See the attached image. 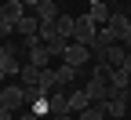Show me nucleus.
<instances>
[{
	"label": "nucleus",
	"instance_id": "obj_1",
	"mask_svg": "<svg viewBox=\"0 0 131 120\" xmlns=\"http://www.w3.org/2000/svg\"><path fill=\"white\" fill-rule=\"evenodd\" d=\"M84 91H88L91 102H98V106H106V102H109L113 88H109V69H106L102 62H91V80L84 84Z\"/></svg>",
	"mask_w": 131,
	"mask_h": 120
},
{
	"label": "nucleus",
	"instance_id": "obj_2",
	"mask_svg": "<svg viewBox=\"0 0 131 120\" xmlns=\"http://www.w3.org/2000/svg\"><path fill=\"white\" fill-rule=\"evenodd\" d=\"M0 106L11 109V113L29 109V95H26V88H22V84H4V88H0Z\"/></svg>",
	"mask_w": 131,
	"mask_h": 120
},
{
	"label": "nucleus",
	"instance_id": "obj_3",
	"mask_svg": "<svg viewBox=\"0 0 131 120\" xmlns=\"http://www.w3.org/2000/svg\"><path fill=\"white\" fill-rule=\"evenodd\" d=\"M95 37H98V26L91 22V15L88 11H80L77 15V26H73V44H95Z\"/></svg>",
	"mask_w": 131,
	"mask_h": 120
},
{
	"label": "nucleus",
	"instance_id": "obj_4",
	"mask_svg": "<svg viewBox=\"0 0 131 120\" xmlns=\"http://www.w3.org/2000/svg\"><path fill=\"white\" fill-rule=\"evenodd\" d=\"M106 29H109L113 44H124V37L131 33V15H127V11H113V18L106 22Z\"/></svg>",
	"mask_w": 131,
	"mask_h": 120
},
{
	"label": "nucleus",
	"instance_id": "obj_5",
	"mask_svg": "<svg viewBox=\"0 0 131 120\" xmlns=\"http://www.w3.org/2000/svg\"><path fill=\"white\" fill-rule=\"evenodd\" d=\"M62 62L73 66V69H84V66L91 62V47L88 44H69V47L62 51Z\"/></svg>",
	"mask_w": 131,
	"mask_h": 120
},
{
	"label": "nucleus",
	"instance_id": "obj_6",
	"mask_svg": "<svg viewBox=\"0 0 131 120\" xmlns=\"http://www.w3.org/2000/svg\"><path fill=\"white\" fill-rule=\"evenodd\" d=\"M127 102H131V91H113L109 102H106V116L109 120H124L127 116Z\"/></svg>",
	"mask_w": 131,
	"mask_h": 120
},
{
	"label": "nucleus",
	"instance_id": "obj_7",
	"mask_svg": "<svg viewBox=\"0 0 131 120\" xmlns=\"http://www.w3.org/2000/svg\"><path fill=\"white\" fill-rule=\"evenodd\" d=\"M33 15L40 18V26H51V22H58V18H62V11H58L55 0H40L37 7H33Z\"/></svg>",
	"mask_w": 131,
	"mask_h": 120
},
{
	"label": "nucleus",
	"instance_id": "obj_8",
	"mask_svg": "<svg viewBox=\"0 0 131 120\" xmlns=\"http://www.w3.org/2000/svg\"><path fill=\"white\" fill-rule=\"evenodd\" d=\"M88 15H91V22H95V26H106V22L113 18L109 0H88Z\"/></svg>",
	"mask_w": 131,
	"mask_h": 120
},
{
	"label": "nucleus",
	"instance_id": "obj_9",
	"mask_svg": "<svg viewBox=\"0 0 131 120\" xmlns=\"http://www.w3.org/2000/svg\"><path fill=\"white\" fill-rule=\"evenodd\" d=\"M15 33H22V37H37V33H40V18H37L33 11H26L22 18L15 22Z\"/></svg>",
	"mask_w": 131,
	"mask_h": 120
},
{
	"label": "nucleus",
	"instance_id": "obj_10",
	"mask_svg": "<svg viewBox=\"0 0 131 120\" xmlns=\"http://www.w3.org/2000/svg\"><path fill=\"white\" fill-rule=\"evenodd\" d=\"M124 58H127V47H124V44H109L102 66H106V69H117V66H124Z\"/></svg>",
	"mask_w": 131,
	"mask_h": 120
},
{
	"label": "nucleus",
	"instance_id": "obj_11",
	"mask_svg": "<svg viewBox=\"0 0 131 120\" xmlns=\"http://www.w3.org/2000/svg\"><path fill=\"white\" fill-rule=\"evenodd\" d=\"M55 55H51V51H47V44H40V47H33L29 51V55H26V62L29 66H37V69H47V62H51Z\"/></svg>",
	"mask_w": 131,
	"mask_h": 120
},
{
	"label": "nucleus",
	"instance_id": "obj_12",
	"mask_svg": "<svg viewBox=\"0 0 131 120\" xmlns=\"http://www.w3.org/2000/svg\"><path fill=\"white\" fill-rule=\"evenodd\" d=\"M40 73H44V69H37V66H29V62H22V73H18V84H22V88H40Z\"/></svg>",
	"mask_w": 131,
	"mask_h": 120
},
{
	"label": "nucleus",
	"instance_id": "obj_13",
	"mask_svg": "<svg viewBox=\"0 0 131 120\" xmlns=\"http://www.w3.org/2000/svg\"><path fill=\"white\" fill-rule=\"evenodd\" d=\"M47 106H51V116L69 113V91H51L47 95Z\"/></svg>",
	"mask_w": 131,
	"mask_h": 120
},
{
	"label": "nucleus",
	"instance_id": "obj_14",
	"mask_svg": "<svg viewBox=\"0 0 131 120\" xmlns=\"http://www.w3.org/2000/svg\"><path fill=\"white\" fill-rule=\"evenodd\" d=\"M26 15V4L22 0H7V4H0V18H7V22H18Z\"/></svg>",
	"mask_w": 131,
	"mask_h": 120
},
{
	"label": "nucleus",
	"instance_id": "obj_15",
	"mask_svg": "<svg viewBox=\"0 0 131 120\" xmlns=\"http://www.w3.org/2000/svg\"><path fill=\"white\" fill-rule=\"evenodd\" d=\"M88 106H91V98H88V91H84V88L69 91V113H73V116H77V113H84Z\"/></svg>",
	"mask_w": 131,
	"mask_h": 120
},
{
	"label": "nucleus",
	"instance_id": "obj_16",
	"mask_svg": "<svg viewBox=\"0 0 131 120\" xmlns=\"http://www.w3.org/2000/svg\"><path fill=\"white\" fill-rule=\"evenodd\" d=\"M109 88L113 91H131V73L127 69H109Z\"/></svg>",
	"mask_w": 131,
	"mask_h": 120
},
{
	"label": "nucleus",
	"instance_id": "obj_17",
	"mask_svg": "<svg viewBox=\"0 0 131 120\" xmlns=\"http://www.w3.org/2000/svg\"><path fill=\"white\" fill-rule=\"evenodd\" d=\"M55 80H58V88H73V80H77V69L62 62L58 69H55Z\"/></svg>",
	"mask_w": 131,
	"mask_h": 120
},
{
	"label": "nucleus",
	"instance_id": "obj_18",
	"mask_svg": "<svg viewBox=\"0 0 131 120\" xmlns=\"http://www.w3.org/2000/svg\"><path fill=\"white\" fill-rule=\"evenodd\" d=\"M77 120H106V106H98V102H91V106L84 113H77Z\"/></svg>",
	"mask_w": 131,
	"mask_h": 120
},
{
	"label": "nucleus",
	"instance_id": "obj_19",
	"mask_svg": "<svg viewBox=\"0 0 131 120\" xmlns=\"http://www.w3.org/2000/svg\"><path fill=\"white\" fill-rule=\"evenodd\" d=\"M73 26H77V15H62V18L55 22V29L62 33V37H69V40H73Z\"/></svg>",
	"mask_w": 131,
	"mask_h": 120
},
{
	"label": "nucleus",
	"instance_id": "obj_20",
	"mask_svg": "<svg viewBox=\"0 0 131 120\" xmlns=\"http://www.w3.org/2000/svg\"><path fill=\"white\" fill-rule=\"evenodd\" d=\"M29 109L37 113V116H51V106H47V95H40V98H33V102H29Z\"/></svg>",
	"mask_w": 131,
	"mask_h": 120
},
{
	"label": "nucleus",
	"instance_id": "obj_21",
	"mask_svg": "<svg viewBox=\"0 0 131 120\" xmlns=\"http://www.w3.org/2000/svg\"><path fill=\"white\" fill-rule=\"evenodd\" d=\"M15 33V22H7V18H0V44H4L7 37Z\"/></svg>",
	"mask_w": 131,
	"mask_h": 120
},
{
	"label": "nucleus",
	"instance_id": "obj_22",
	"mask_svg": "<svg viewBox=\"0 0 131 120\" xmlns=\"http://www.w3.org/2000/svg\"><path fill=\"white\" fill-rule=\"evenodd\" d=\"M15 120H44V116H37V113H33V109H22L18 116H15Z\"/></svg>",
	"mask_w": 131,
	"mask_h": 120
},
{
	"label": "nucleus",
	"instance_id": "obj_23",
	"mask_svg": "<svg viewBox=\"0 0 131 120\" xmlns=\"http://www.w3.org/2000/svg\"><path fill=\"white\" fill-rule=\"evenodd\" d=\"M0 120H15V113H11V109H4V106H0Z\"/></svg>",
	"mask_w": 131,
	"mask_h": 120
},
{
	"label": "nucleus",
	"instance_id": "obj_24",
	"mask_svg": "<svg viewBox=\"0 0 131 120\" xmlns=\"http://www.w3.org/2000/svg\"><path fill=\"white\" fill-rule=\"evenodd\" d=\"M117 69H127V73H131V51H127V58H124V66H117Z\"/></svg>",
	"mask_w": 131,
	"mask_h": 120
},
{
	"label": "nucleus",
	"instance_id": "obj_25",
	"mask_svg": "<svg viewBox=\"0 0 131 120\" xmlns=\"http://www.w3.org/2000/svg\"><path fill=\"white\" fill-rule=\"evenodd\" d=\"M51 120H77L73 113H58V116H51Z\"/></svg>",
	"mask_w": 131,
	"mask_h": 120
},
{
	"label": "nucleus",
	"instance_id": "obj_26",
	"mask_svg": "<svg viewBox=\"0 0 131 120\" xmlns=\"http://www.w3.org/2000/svg\"><path fill=\"white\" fill-rule=\"evenodd\" d=\"M124 47H127V51H131V33H127V37H124Z\"/></svg>",
	"mask_w": 131,
	"mask_h": 120
},
{
	"label": "nucleus",
	"instance_id": "obj_27",
	"mask_svg": "<svg viewBox=\"0 0 131 120\" xmlns=\"http://www.w3.org/2000/svg\"><path fill=\"white\" fill-rule=\"evenodd\" d=\"M4 80H7V73H4V69H0V88H4Z\"/></svg>",
	"mask_w": 131,
	"mask_h": 120
}]
</instances>
